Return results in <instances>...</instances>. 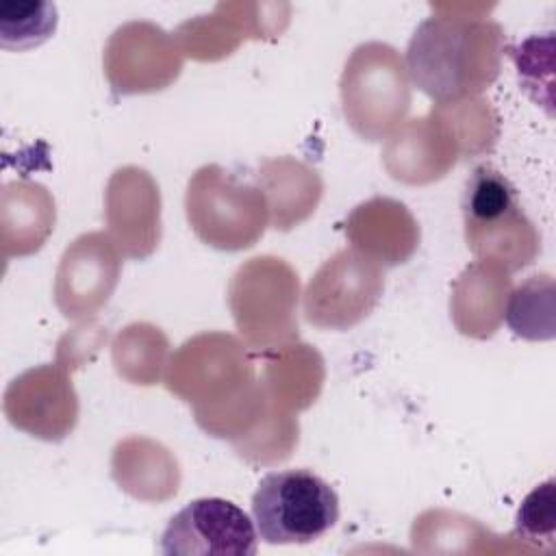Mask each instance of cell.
<instances>
[{
  "mask_svg": "<svg viewBox=\"0 0 556 556\" xmlns=\"http://www.w3.org/2000/svg\"><path fill=\"white\" fill-rule=\"evenodd\" d=\"M258 536L269 545H306L339 521L337 491L311 469H280L261 478L252 495Z\"/></svg>",
  "mask_w": 556,
  "mask_h": 556,
  "instance_id": "obj_3",
  "label": "cell"
},
{
  "mask_svg": "<svg viewBox=\"0 0 556 556\" xmlns=\"http://www.w3.org/2000/svg\"><path fill=\"white\" fill-rule=\"evenodd\" d=\"M185 204L195 235L219 250L254 245L267 224L265 195L219 165L195 172Z\"/></svg>",
  "mask_w": 556,
  "mask_h": 556,
  "instance_id": "obj_5",
  "label": "cell"
},
{
  "mask_svg": "<svg viewBox=\"0 0 556 556\" xmlns=\"http://www.w3.org/2000/svg\"><path fill=\"white\" fill-rule=\"evenodd\" d=\"M517 534L534 545L541 541L554 543L556 530V480L547 478L543 484L534 486L521 502L517 510Z\"/></svg>",
  "mask_w": 556,
  "mask_h": 556,
  "instance_id": "obj_10",
  "label": "cell"
},
{
  "mask_svg": "<svg viewBox=\"0 0 556 556\" xmlns=\"http://www.w3.org/2000/svg\"><path fill=\"white\" fill-rule=\"evenodd\" d=\"M504 33L491 17L432 15L406 48V70L437 104H458L495 83L502 67Z\"/></svg>",
  "mask_w": 556,
  "mask_h": 556,
  "instance_id": "obj_1",
  "label": "cell"
},
{
  "mask_svg": "<svg viewBox=\"0 0 556 556\" xmlns=\"http://www.w3.org/2000/svg\"><path fill=\"white\" fill-rule=\"evenodd\" d=\"M119 258L100 232L78 237L63 254L56 274V304L65 317L93 315L111 295Z\"/></svg>",
  "mask_w": 556,
  "mask_h": 556,
  "instance_id": "obj_8",
  "label": "cell"
},
{
  "mask_svg": "<svg viewBox=\"0 0 556 556\" xmlns=\"http://www.w3.org/2000/svg\"><path fill=\"white\" fill-rule=\"evenodd\" d=\"M258 536L252 519L232 502L200 497L180 508L161 534L165 556H252Z\"/></svg>",
  "mask_w": 556,
  "mask_h": 556,
  "instance_id": "obj_7",
  "label": "cell"
},
{
  "mask_svg": "<svg viewBox=\"0 0 556 556\" xmlns=\"http://www.w3.org/2000/svg\"><path fill=\"white\" fill-rule=\"evenodd\" d=\"M59 17L52 2L2 0L0 2V46L7 50H30L41 46L56 30Z\"/></svg>",
  "mask_w": 556,
  "mask_h": 556,
  "instance_id": "obj_9",
  "label": "cell"
},
{
  "mask_svg": "<svg viewBox=\"0 0 556 556\" xmlns=\"http://www.w3.org/2000/svg\"><path fill=\"white\" fill-rule=\"evenodd\" d=\"M343 113L365 139H382L410 106L406 67L395 48L378 41L361 43L341 76Z\"/></svg>",
  "mask_w": 556,
  "mask_h": 556,
  "instance_id": "obj_4",
  "label": "cell"
},
{
  "mask_svg": "<svg viewBox=\"0 0 556 556\" xmlns=\"http://www.w3.org/2000/svg\"><path fill=\"white\" fill-rule=\"evenodd\" d=\"M384 287L380 267L354 252L343 250L319 267L304 293V315L319 328H350L376 306Z\"/></svg>",
  "mask_w": 556,
  "mask_h": 556,
  "instance_id": "obj_6",
  "label": "cell"
},
{
  "mask_svg": "<svg viewBox=\"0 0 556 556\" xmlns=\"http://www.w3.org/2000/svg\"><path fill=\"white\" fill-rule=\"evenodd\" d=\"M465 239L476 256L515 271L536 256L539 237L519 206L510 180L484 163L478 165L463 193Z\"/></svg>",
  "mask_w": 556,
  "mask_h": 556,
  "instance_id": "obj_2",
  "label": "cell"
}]
</instances>
